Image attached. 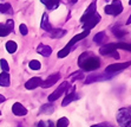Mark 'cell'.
Listing matches in <instances>:
<instances>
[{
  "label": "cell",
  "mask_w": 131,
  "mask_h": 127,
  "mask_svg": "<svg viewBox=\"0 0 131 127\" xmlns=\"http://www.w3.org/2000/svg\"><path fill=\"white\" fill-rule=\"evenodd\" d=\"M78 65L83 70L92 71L101 67V61L97 56L91 51H85L78 57Z\"/></svg>",
  "instance_id": "1"
},
{
  "label": "cell",
  "mask_w": 131,
  "mask_h": 127,
  "mask_svg": "<svg viewBox=\"0 0 131 127\" xmlns=\"http://www.w3.org/2000/svg\"><path fill=\"white\" fill-rule=\"evenodd\" d=\"M117 122L121 127H129L131 125V114L129 108H121L117 113Z\"/></svg>",
  "instance_id": "2"
},
{
  "label": "cell",
  "mask_w": 131,
  "mask_h": 127,
  "mask_svg": "<svg viewBox=\"0 0 131 127\" xmlns=\"http://www.w3.org/2000/svg\"><path fill=\"white\" fill-rule=\"evenodd\" d=\"M104 12L110 16H119L123 12V5L121 0H113L111 5H106L104 8Z\"/></svg>",
  "instance_id": "3"
},
{
  "label": "cell",
  "mask_w": 131,
  "mask_h": 127,
  "mask_svg": "<svg viewBox=\"0 0 131 127\" xmlns=\"http://www.w3.org/2000/svg\"><path fill=\"white\" fill-rule=\"evenodd\" d=\"M69 87H70V86H69V82H67V81H64V82H63V83H61L60 86H59V87L51 94V95H49V101H50V103L53 102V101H56L57 99H59V96L63 95V94H64V92H65V90H66Z\"/></svg>",
  "instance_id": "4"
},
{
  "label": "cell",
  "mask_w": 131,
  "mask_h": 127,
  "mask_svg": "<svg viewBox=\"0 0 131 127\" xmlns=\"http://www.w3.org/2000/svg\"><path fill=\"white\" fill-rule=\"evenodd\" d=\"M99 22H101V14H99V13H95V14H93L91 18L88 19V20L84 23V25H83L84 31H90V30L95 28V26Z\"/></svg>",
  "instance_id": "5"
},
{
  "label": "cell",
  "mask_w": 131,
  "mask_h": 127,
  "mask_svg": "<svg viewBox=\"0 0 131 127\" xmlns=\"http://www.w3.org/2000/svg\"><path fill=\"white\" fill-rule=\"evenodd\" d=\"M77 97H78V96H77V94H76V87H74V86H71L70 89L67 88V94H66V96H65V99L63 100L61 106H63V107H66L69 103H71L73 100H76Z\"/></svg>",
  "instance_id": "6"
},
{
  "label": "cell",
  "mask_w": 131,
  "mask_h": 127,
  "mask_svg": "<svg viewBox=\"0 0 131 127\" xmlns=\"http://www.w3.org/2000/svg\"><path fill=\"white\" fill-rule=\"evenodd\" d=\"M130 64H131L130 62L117 63V64H110L109 67H106V69H105V72H107V74H113V72L121 71V70H123V69H126Z\"/></svg>",
  "instance_id": "7"
},
{
  "label": "cell",
  "mask_w": 131,
  "mask_h": 127,
  "mask_svg": "<svg viewBox=\"0 0 131 127\" xmlns=\"http://www.w3.org/2000/svg\"><path fill=\"white\" fill-rule=\"evenodd\" d=\"M60 77H61V76H60V72H56V74L49 76V77L46 78L45 81H43V82H41V87H43V88H50V87H52L53 84H56L57 82H58V80Z\"/></svg>",
  "instance_id": "8"
},
{
  "label": "cell",
  "mask_w": 131,
  "mask_h": 127,
  "mask_svg": "<svg viewBox=\"0 0 131 127\" xmlns=\"http://www.w3.org/2000/svg\"><path fill=\"white\" fill-rule=\"evenodd\" d=\"M96 13V1H93V3L90 4V6L88 7V10L85 11V13L82 16V18H80V22L82 23H85L88 19H90L93 14Z\"/></svg>",
  "instance_id": "9"
},
{
  "label": "cell",
  "mask_w": 131,
  "mask_h": 127,
  "mask_svg": "<svg viewBox=\"0 0 131 127\" xmlns=\"http://www.w3.org/2000/svg\"><path fill=\"white\" fill-rule=\"evenodd\" d=\"M12 112L13 114L17 115V116H24V115L27 114V109L25 108L20 102H15L12 106Z\"/></svg>",
  "instance_id": "10"
},
{
  "label": "cell",
  "mask_w": 131,
  "mask_h": 127,
  "mask_svg": "<svg viewBox=\"0 0 131 127\" xmlns=\"http://www.w3.org/2000/svg\"><path fill=\"white\" fill-rule=\"evenodd\" d=\"M116 44L115 43H110V44H106V45H103V47L99 49V53L103 56H110L112 52L116 51Z\"/></svg>",
  "instance_id": "11"
},
{
  "label": "cell",
  "mask_w": 131,
  "mask_h": 127,
  "mask_svg": "<svg viewBox=\"0 0 131 127\" xmlns=\"http://www.w3.org/2000/svg\"><path fill=\"white\" fill-rule=\"evenodd\" d=\"M41 82H43V80L40 77H32L31 80H28L26 83H25V87H26V89L31 90V89H36L37 87H39V86H41Z\"/></svg>",
  "instance_id": "12"
},
{
  "label": "cell",
  "mask_w": 131,
  "mask_h": 127,
  "mask_svg": "<svg viewBox=\"0 0 131 127\" xmlns=\"http://www.w3.org/2000/svg\"><path fill=\"white\" fill-rule=\"evenodd\" d=\"M37 52L40 53L44 57H50L52 53V48L49 45H45V44H39L37 48Z\"/></svg>",
  "instance_id": "13"
},
{
  "label": "cell",
  "mask_w": 131,
  "mask_h": 127,
  "mask_svg": "<svg viewBox=\"0 0 131 127\" xmlns=\"http://www.w3.org/2000/svg\"><path fill=\"white\" fill-rule=\"evenodd\" d=\"M111 76H104L103 74H93V75H90L88 76L85 80V83H92V82H96V81H103V80H106V78H110Z\"/></svg>",
  "instance_id": "14"
},
{
  "label": "cell",
  "mask_w": 131,
  "mask_h": 127,
  "mask_svg": "<svg viewBox=\"0 0 131 127\" xmlns=\"http://www.w3.org/2000/svg\"><path fill=\"white\" fill-rule=\"evenodd\" d=\"M89 33H90V31H83L82 33H79V34H76L74 37L72 38V39L69 42V44H67V47H72L73 44H76L77 42H79V40H82L83 38H85V37H88L89 36Z\"/></svg>",
  "instance_id": "15"
},
{
  "label": "cell",
  "mask_w": 131,
  "mask_h": 127,
  "mask_svg": "<svg viewBox=\"0 0 131 127\" xmlns=\"http://www.w3.org/2000/svg\"><path fill=\"white\" fill-rule=\"evenodd\" d=\"M41 3L45 5L47 8L50 10V11H53V10H56L57 7L59 6V4H60V1L59 0H40Z\"/></svg>",
  "instance_id": "16"
},
{
  "label": "cell",
  "mask_w": 131,
  "mask_h": 127,
  "mask_svg": "<svg viewBox=\"0 0 131 127\" xmlns=\"http://www.w3.org/2000/svg\"><path fill=\"white\" fill-rule=\"evenodd\" d=\"M40 28L45 30V31H50L51 32L52 26L49 22V17H47V13H44L43 14V19H41V23H40Z\"/></svg>",
  "instance_id": "17"
},
{
  "label": "cell",
  "mask_w": 131,
  "mask_h": 127,
  "mask_svg": "<svg viewBox=\"0 0 131 127\" xmlns=\"http://www.w3.org/2000/svg\"><path fill=\"white\" fill-rule=\"evenodd\" d=\"M65 34H66V30H63V29H52L51 30V37L53 39L64 37Z\"/></svg>",
  "instance_id": "18"
},
{
  "label": "cell",
  "mask_w": 131,
  "mask_h": 127,
  "mask_svg": "<svg viewBox=\"0 0 131 127\" xmlns=\"http://www.w3.org/2000/svg\"><path fill=\"white\" fill-rule=\"evenodd\" d=\"M0 86H1V87H8L9 86L8 72H1V74H0Z\"/></svg>",
  "instance_id": "19"
},
{
  "label": "cell",
  "mask_w": 131,
  "mask_h": 127,
  "mask_svg": "<svg viewBox=\"0 0 131 127\" xmlns=\"http://www.w3.org/2000/svg\"><path fill=\"white\" fill-rule=\"evenodd\" d=\"M54 112V107L52 103H47V105H43L40 107V113L41 114H52Z\"/></svg>",
  "instance_id": "20"
},
{
  "label": "cell",
  "mask_w": 131,
  "mask_h": 127,
  "mask_svg": "<svg viewBox=\"0 0 131 127\" xmlns=\"http://www.w3.org/2000/svg\"><path fill=\"white\" fill-rule=\"evenodd\" d=\"M105 38H106V34H105V32H104V31L98 32V33L95 36V38H93V42H95V43H97L98 45H101V44L104 43Z\"/></svg>",
  "instance_id": "21"
},
{
  "label": "cell",
  "mask_w": 131,
  "mask_h": 127,
  "mask_svg": "<svg viewBox=\"0 0 131 127\" xmlns=\"http://www.w3.org/2000/svg\"><path fill=\"white\" fill-rule=\"evenodd\" d=\"M17 49H18V45H17L15 42H13V40H8V42L6 43V50L9 53H14L15 51H17Z\"/></svg>",
  "instance_id": "22"
},
{
  "label": "cell",
  "mask_w": 131,
  "mask_h": 127,
  "mask_svg": "<svg viewBox=\"0 0 131 127\" xmlns=\"http://www.w3.org/2000/svg\"><path fill=\"white\" fill-rule=\"evenodd\" d=\"M112 33L115 34L117 38H122L126 34V31H125L124 29H121V28H118V26H115V28H112Z\"/></svg>",
  "instance_id": "23"
},
{
  "label": "cell",
  "mask_w": 131,
  "mask_h": 127,
  "mask_svg": "<svg viewBox=\"0 0 131 127\" xmlns=\"http://www.w3.org/2000/svg\"><path fill=\"white\" fill-rule=\"evenodd\" d=\"M69 124H70V122H69V119L63 116V118H60L58 121H57V124H56L54 127H67Z\"/></svg>",
  "instance_id": "24"
},
{
  "label": "cell",
  "mask_w": 131,
  "mask_h": 127,
  "mask_svg": "<svg viewBox=\"0 0 131 127\" xmlns=\"http://www.w3.org/2000/svg\"><path fill=\"white\" fill-rule=\"evenodd\" d=\"M0 12L3 13H12V7L8 3L6 4H0Z\"/></svg>",
  "instance_id": "25"
},
{
  "label": "cell",
  "mask_w": 131,
  "mask_h": 127,
  "mask_svg": "<svg viewBox=\"0 0 131 127\" xmlns=\"http://www.w3.org/2000/svg\"><path fill=\"white\" fill-rule=\"evenodd\" d=\"M28 67H30L32 70H39L41 68V64H40L39 61H37V59H32L30 63H28Z\"/></svg>",
  "instance_id": "26"
},
{
  "label": "cell",
  "mask_w": 131,
  "mask_h": 127,
  "mask_svg": "<svg viewBox=\"0 0 131 127\" xmlns=\"http://www.w3.org/2000/svg\"><path fill=\"white\" fill-rule=\"evenodd\" d=\"M84 77V74H83V71H74L73 74H71V77H70V80L72 81H77V80H82V78Z\"/></svg>",
  "instance_id": "27"
},
{
  "label": "cell",
  "mask_w": 131,
  "mask_h": 127,
  "mask_svg": "<svg viewBox=\"0 0 131 127\" xmlns=\"http://www.w3.org/2000/svg\"><path fill=\"white\" fill-rule=\"evenodd\" d=\"M9 30L7 29V26L5 24H1L0 23V37H6L7 34L9 33Z\"/></svg>",
  "instance_id": "28"
},
{
  "label": "cell",
  "mask_w": 131,
  "mask_h": 127,
  "mask_svg": "<svg viewBox=\"0 0 131 127\" xmlns=\"http://www.w3.org/2000/svg\"><path fill=\"white\" fill-rule=\"evenodd\" d=\"M70 50H71V48L66 45L64 49H61L60 51L58 52V57L59 58H64V57H66V56L69 55V52H70Z\"/></svg>",
  "instance_id": "29"
},
{
  "label": "cell",
  "mask_w": 131,
  "mask_h": 127,
  "mask_svg": "<svg viewBox=\"0 0 131 127\" xmlns=\"http://www.w3.org/2000/svg\"><path fill=\"white\" fill-rule=\"evenodd\" d=\"M116 48H119V49L126 50V51H131V44L129 43H117Z\"/></svg>",
  "instance_id": "30"
},
{
  "label": "cell",
  "mask_w": 131,
  "mask_h": 127,
  "mask_svg": "<svg viewBox=\"0 0 131 127\" xmlns=\"http://www.w3.org/2000/svg\"><path fill=\"white\" fill-rule=\"evenodd\" d=\"M0 65H1V69H3V72H8L9 67H8V63H7L6 59H1L0 61Z\"/></svg>",
  "instance_id": "31"
},
{
  "label": "cell",
  "mask_w": 131,
  "mask_h": 127,
  "mask_svg": "<svg viewBox=\"0 0 131 127\" xmlns=\"http://www.w3.org/2000/svg\"><path fill=\"white\" fill-rule=\"evenodd\" d=\"M19 31H20V33H21L23 36H26V34L28 33L27 26H26L25 24H20V26H19Z\"/></svg>",
  "instance_id": "32"
},
{
  "label": "cell",
  "mask_w": 131,
  "mask_h": 127,
  "mask_svg": "<svg viewBox=\"0 0 131 127\" xmlns=\"http://www.w3.org/2000/svg\"><path fill=\"white\" fill-rule=\"evenodd\" d=\"M5 25L7 26V29H8L9 31H13V28H14V22H13L12 19H8Z\"/></svg>",
  "instance_id": "33"
},
{
  "label": "cell",
  "mask_w": 131,
  "mask_h": 127,
  "mask_svg": "<svg viewBox=\"0 0 131 127\" xmlns=\"http://www.w3.org/2000/svg\"><path fill=\"white\" fill-rule=\"evenodd\" d=\"M90 127H113L112 125H110L109 122H102V124H97V125H92Z\"/></svg>",
  "instance_id": "34"
},
{
  "label": "cell",
  "mask_w": 131,
  "mask_h": 127,
  "mask_svg": "<svg viewBox=\"0 0 131 127\" xmlns=\"http://www.w3.org/2000/svg\"><path fill=\"white\" fill-rule=\"evenodd\" d=\"M110 56H111L112 58H116V59H118V58H119V53L117 52V51H115V52H112V53H111V55H110Z\"/></svg>",
  "instance_id": "35"
},
{
  "label": "cell",
  "mask_w": 131,
  "mask_h": 127,
  "mask_svg": "<svg viewBox=\"0 0 131 127\" xmlns=\"http://www.w3.org/2000/svg\"><path fill=\"white\" fill-rule=\"evenodd\" d=\"M45 127H54V124H53L52 121H47L45 124Z\"/></svg>",
  "instance_id": "36"
},
{
  "label": "cell",
  "mask_w": 131,
  "mask_h": 127,
  "mask_svg": "<svg viewBox=\"0 0 131 127\" xmlns=\"http://www.w3.org/2000/svg\"><path fill=\"white\" fill-rule=\"evenodd\" d=\"M5 100H6V99H5V96H4V95H1V94H0V103H3L4 101H5Z\"/></svg>",
  "instance_id": "37"
},
{
  "label": "cell",
  "mask_w": 131,
  "mask_h": 127,
  "mask_svg": "<svg viewBox=\"0 0 131 127\" xmlns=\"http://www.w3.org/2000/svg\"><path fill=\"white\" fill-rule=\"evenodd\" d=\"M129 24H131V14H130V17H129V19L126 20V25H129Z\"/></svg>",
  "instance_id": "38"
},
{
  "label": "cell",
  "mask_w": 131,
  "mask_h": 127,
  "mask_svg": "<svg viewBox=\"0 0 131 127\" xmlns=\"http://www.w3.org/2000/svg\"><path fill=\"white\" fill-rule=\"evenodd\" d=\"M77 1H78V0H71V3H72V4H76Z\"/></svg>",
  "instance_id": "39"
},
{
  "label": "cell",
  "mask_w": 131,
  "mask_h": 127,
  "mask_svg": "<svg viewBox=\"0 0 131 127\" xmlns=\"http://www.w3.org/2000/svg\"><path fill=\"white\" fill-rule=\"evenodd\" d=\"M129 112H130V114H131V107H130V108H129Z\"/></svg>",
  "instance_id": "40"
},
{
  "label": "cell",
  "mask_w": 131,
  "mask_h": 127,
  "mask_svg": "<svg viewBox=\"0 0 131 127\" xmlns=\"http://www.w3.org/2000/svg\"><path fill=\"white\" fill-rule=\"evenodd\" d=\"M129 5H131V0H129Z\"/></svg>",
  "instance_id": "41"
},
{
  "label": "cell",
  "mask_w": 131,
  "mask_h": 127,
  "mask_svg": "<svg viewBox=\"0 0 131 127\" xmlns=\"http://www.w3.org/2000/svg\"><path fill=\"white\" fill-rule=\"evenodd\" d=\"M0 114H1V112H0Z\"/></svg>",
  "instance_id": "42"
}]
</instances>
